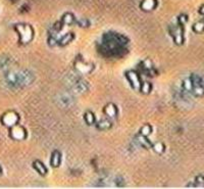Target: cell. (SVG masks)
Returning <instances> with one entry per match:
<instances>
[{"label":"cell","instance_id":"6da1fadb","mask_svg":"<svg viewBox=\"0 0 204 189\" xmlns=\"http://www.w3.org/2000/svg\"><path fill=\"white\" fill-rule=\"evenodd\" d=\"M34 80V76L29 71H10L6 74L5 81L10 87H21L30 85Z\"/></svg>","mask_w":204,"mask_h":189},{"label":"cell","instance_id":"7a4b0ae2","mask_svg":"<svg viewBox=\"0 0 204 189\" xmlns=\"http://www.w3.org/2000/svg\"><path fill=\"white\" fill-rule=\"evenodd\" d=\"M57 102H58V104L61 107H69L74 102V98H73V96L69 93H62L58 95Z\"/></svg>","mask_w":204,"mask_h":189},{"label":"cell","instance_id":"3957f363","mask_svg":"<svg viewBox=\"0 0 204 189\" xmlns=\"http://www.w3.org/2000/svg\"><path fill=\"white\" fill-rule=\"evenodd\" d=\"M18 30L21 34V40L22 42H28L32 38V30L28 26H18Z\"/></svg>","mask_w":204,"mask_h":189},{"label":"cell","instance_id":"277c9868","mask_svg":"<svg viewBox=\"0 0 204 189\" xmlns=\"http://www.w3.org/2000/svg\"><path fill=\"white\" fill-rule=\"evenodd\" d=\"M2 122L6 126H14L18 122V116L14 113H8L3 117Z\"/></svg>","mask_w":204,"mask_h":189},{"label":"cell","instance_id":"5b68a950","mask_svg":"<svg viewBox=\"0 0 204 189\" xmlns=\"http://www.w3.org/2000/svg\"><path fill=\"white\" fill-rule=\"evenodd\" d=\"M11 136L14 139H23L25 137V131L21 127H14L11 130Z\"/></svg>","mask_w":204,"mask_h":189},{"label":"cell","instance_id":"8992f818","mask_svg":"<svg viewBox=\"0 0 204 189\" xmlns=\"http://www.w3.org/2000/svg\"><path fill=\"white\" fill-rule=\"evenodd\" d=\"M193 29L196 33H201V32H203L204 31V20H201V21H199L198 23H196L194 25Z\"/></svg>","mask_w":204,"mask_h":189},{"label":"cell","instance_id":"52a82bcc","mask_svg":"<svg viewBox=\"0 0 204 189\" xmlns=\"http://www.w3.org/2000/svg\"><path fill=\"white\" fill-rule=\"evenodd\" d=\"M192 92L196 96H203L204 95V88L202 87V85H200V86H193Z\"/></svg>","mask_w":204,"mask_h":189},{"label":"cell","instance_id":"ba28073f","mask_svg":"<svg viewBox=\"0 0 204 189\" xmlns=\"http://www.w3.org/2000/svg\"><path fill=\"white\" fill-rule=\"evenodd\" d=\"M191 81L193 83V86H200L202 85V80L200 78L199 76H196V75H193L191 77Z\"/></svg>","mask_w":204,"mask_h":189},{"label":"cell","instance_id":"9c48e42d","mask_svg":"<svg viewBox=\"0 0 204 189\" xmlns=\"http://www.w3.org/2000/svg\"><path fill=\"white\" fill-rule=\"evenodd\" d=\"M184 89L186 91H192L193 89V83L191 81V79H188L186 81H184Z\"/></svg>","mask_w":204,"mask_h":189},{"label":"cell","instance_id":"30bf717a","mask_svg":"<svg viewBox=\"0 0 204 189\" xmlns=\"http://www.w3.org/2000/svg\"><path fill=\"white\" fill-rule=\"evenodd\" d=\"M109 126H110V124H109V122H107V121H103V122H101V123H99V128H101V129L109 128Z\"/></svg>","mask_w":204,"mask_h":189},{"label":"cell","instance_id":"8fae6325","mask_svg":"<svg viewBox=\"0 0 204 189\" xmlns=\"http://www.w3.org/2000/svg\"><path fill=\"white\" fill-rule=\"evenodd\" d=\"M35 165L38 166V167H36V169H37L40 173H42V174H43V173H45V170H44V168H43L44 166H42V164H40V163L37 162V163H35Z\"/></svg>","mask_w":204,"mask_h":189},{"label":"cell","instance_id":"7c38bea8","mask_svg":"<svg viewBox=\"0 0 204 189\" xmlns=\"http://www.w3.org/2000/svg\"><path fill=\"white\" fill-rule=\"evenodd\" d=\"M196 181H197V183H199V184H204V177L203 176H198V177L196 178Z\"/></svg>","mask_w":204,"mask_h":189},{"label":"cell","instance_id":"4fadbf2b","mask_svg":"<svg viewBox=\"0 0 204 189\" xmlns=\"http://www.w3.org/2000/svg\"><path fill=\"white\" fill-rule=\"evenodd\" d=\"M199 12H200V14H204V5H202L201 7H200Z\"/></svg>","mask_w":204,"mask_h":189},{"label":"cell","instance_id":"5bb4252c","mask_svg":"<svg viewBox=\"0 0 204 189\" xmlns=\"http://www.w3.org/2000/svg\"><path fill=\"white\" fill-rule=\"evenodd\" d=\"M0 174H1V170H0Z\"/></svg>","mask_w":204,"mask_h":189}]
</instances>
